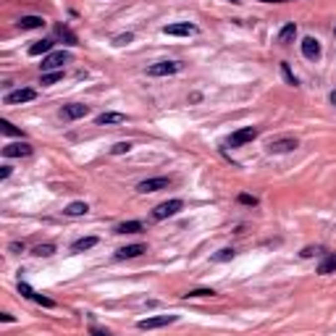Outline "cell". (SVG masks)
I'll return each mask as SVG.
<instances>
[{
	"mask_svg": "<svg viewBox=\"0 0 336 336\" xmlns=\"http://www.w3.org/2000/svg\"><path fill=\"white\" fill-rule=\"evenodd\" d=\"M71 61V53H66V50H53V53H48L42 58V71H61L63 69V63H69Z\"/></svg>",
	"mask_w": 336,
	"mask_h": 336,
	"instance_id": "6da1fadb",
	"label": "cell"
},
{
	"mask_svg": "<svg viewBox=\"0 0 336 336\" xmlns=\"http://www.w3.org/2000/svg\"><path fill=\"white\" fill-rule=\"evenodd\" d=\"M184 210V202L181 200H168V202H161L158 208H153V218L155 221H166V218H173L176 213Z\"/></svg>",
	"mask_w": 336,
	"mask_h": 336,
	"instance_id": "7a4b0ae2",
	"label": "cell"
},
{
	"mask_svg": "<svg viewBox=\"0 0 336 336\" xmlns=\"http://www.w3.org/2000/svg\"><path fill=\"white\" fill-rule=\"evenodd\" d=\"M171 186V179L168 176H155V179H145L137 184V192L139 194H153V192H161V189H168Z\"/></svg>",
	"mask_w": 336,
	"mask_h": 336,
	"instance_id": "3957f363",
	"label": "cell"
},
{
	"mask_svg": "<svg viewBox=\"0 0 336 336\" xmlns=\"http://www.w3.org/2000/svg\"><path fill=\"white\" fill-rule=\"evenodd\" d=\"M179 321V315H153V318H142L137 323V329L150 331V329H163V326H171Z\"/></svg>",
	"mask_w": 336,
	"mask_h": 336,
	"instance_id": "277c9868",
	"label": "cell"
},
{
	"mask_svg": "<svg viewBox=\"0 0 336 336\" xmlns=\"http://www.w3.org/2000/svg\"><path fill=\"white\" fill-rule=\"evenodd\" d=\"M300 147L294 137H281V139H273V142H268V153L270 155H284V153H292Z\"/></svg>",
	"mask_w": 336,
	"mask_h": 336,
	"instance_id": "5b68a950",
	"label": "cell"
},
{
	"mask_svg": "<svg viewBox=\"0 0 336 336\" xmlns=\"http://www.w3.org/2000/svg\"><path fill=\"white\" fill-rule=\"evenodd\" d=\"M84 116H89V105H84V102H69V105L61 108L63 121H77V118H84Z\"/></svg>",
	"mask_w": 336,
	"mask_h": 336,
	"instance_id": "8992f818",
	"label": "cell"
},
{
	"mask_svg": "<svg viewBox=\"0 0 336 336\" xmlns=\"http://www.w3.org/2000/svg\"><path fill=\"white\" fill-rule=\"evenodd\" d=\"M181 69L179 61H161V63H153L150 69H147V77H171Z\"/></svg>",
	"mask_w": 336,
	"mask_h": 336,
	"instance_id": "52a82bcc",
	"label": "cell"
},
{
	"mask_svg": "<svg viewBox=\"0 0 336 336\" xmlns=\"http://www.w3.org/2000/svg\"><path fill=\"white\" fill-rule=\"evenodd\" d=\"M255 137H257V129H255V126H245V129H239V132L231 134V137L226 139V145H229V147H242V145L252 142Z\"/></svg>",
	"mask_w": 336,
	"mask_h": 336,
	"instance_id": "ba28073f",
	"label": "cell"
},
{
	"mask_svg": "<svg viewBox=\"0 0 336 336\" xmlns=\"http://www.w3.org/2000/svg\"><path fill=\"white\" fill-rule=\"evenodd\" d=\"M37 97V92L32 87H24V89H13V92H8V95L3 97L5 105H18V102H32Z\"/></svg>",
	"mask_w": 336,
	"mask_h": 336,
	"instance_id": "9c48e42d",
	"label": "cell"
},
{
	"mask_svg": "<svg viewBox=\"0 0 336 336\" xmlns=\"http://www.w3.org/2000/svg\"><path fill=\"white\" fill-rule=\"evenodd\" d=\"M197 32V26L194 24H189V21H181V24H168V26H163V34H168V37H189V34H194Z\"/></svg>",
	"mask_w": 336,
	"mask_h": 336,
	"instance_id": "30bf717a",
	"label": "cell"
},
{
	"mask_svg": "<svg viewBox=\"0 0 336 336\" xmlns=\"http://www.w3.org/2000/svg\"><path fill=\"white\" fill-rule=\"evenodd\" d=\"M34 153V147L29 142H13V145H5L3 147V155L5 158H26V155H32Z\"/></svg>",
	"mask_w": 336,
	"mask_h": 336,
	"instance_id": "8fae6325",
	"label": "cell"
},
{
	"mask_svg": "<svg viewBox=\"0 0 336 336\" xmlns=\"http://www.w3.org/2000/svg\"><path fill=\"white\" fill-rule=\"evenodd\" d=\"M302 55L307 61H318L321 58V42L315 37H305L302 40Z\"/></svg>",
	"mask_w": 336,
	"mask_h": 336,
	"instance_id": "7c38bea8",
	"label": "cell"
},
{
	"mask_svg": "<svg viewBox=\"0 0 336 336\" xmlns=\"http://www.w3.org/2000/svg\"><path fill=\"white\" fill-rule=\"evenodd\" d=\"M142 252H147L145 245H126V247L116 250V257H118V260H132V257H139Z\"/></svg>",
	"mask_w": 336,
	"mask_h": 336,
	"instance_id": "4fadbf2b",
	"label": "cell"
},
{
	"mask_svg": "<svg viewBox=\"0 0 336 336\" xmlns=\"http://www.w3.org/2000/svg\"><path fill=\"white\" fill-rule=\"evenodd\" d=\"M95 121H97V126H113V124H124L126 113H113V110H108V113H100Z\"/></svg>",
	"mask_w": 336,
	"mask_h": 336,
	"instance_id": "5bb4252c",
	"label": "cell"
},
{
	"mask_svg": "<svg viewBox=\"0 0 336 336\" xmlns=\"http://www.w3.org/2000/svg\"><path fill=\"white\" fill-rule=\"evenodd\" d=\"M16 26L18 29H42L45 26V18L42 16H21L16 21Z\"/></svg>",
	"mask_w": 336,
	"mask_h": 336,
	"instance_id": "9a60e30c",
	"label": "cell"
},
{
	"mask_svg": "<svg viewBox=\"0 0 336 336\" xmlns=\"http://www.w3.org/2000/svg\"><path fill=\"white\" fill-rule=\"evenodd\" d=\"M318 273H321V276L336 273V252H331V255H326V257H323V263L318 265Z\"/></svg>",
	"mask_w": 336,
	"mask_h": 336,
	"instance_id": "2e32d148",
	"label": "cell"
},
{
	"mask_svg": "<svg viewBox=\"0 0 336 336\" xmlns=\"http://www.w3.org/2000/svg\"><path fill=\"white\" fill-rule=\"evenodd\" d=\"M142 231V223L139 221H124L116 226V234H139Z\"/></svg>",
	"mask_w": 336,
	"mask_h": 336,
	"instance_id": "e0dca14e",
	"label": "cell"
},
{
	"mask_svg": "<svg viewBox=\"0 0 336 336\" xmlns=\"http://www.w3.org/2000/svg\"><path fill=\"white\" fill-rule=\"evenodd\" d=\"M87 210H89V205L79 200V202H71V205H66V210H63V213H66L69 218H77V216H84Z\"/></svg>",
	"mask_w": 336,
	"mask_h": 336,
	"instance_id": "ac0fdd59",
	"label": "cell"
},
{
	"mask_svg": "<svg viewBox=\"0 0 336 336\" xmlns=\"http://www.w3.org/2000/svg\"><path fill=\"white\" fill-rule=\"evenodd\" d=\"M53 53V40H40L29 48V55H48Z\"/></svg>",
	"mask_w": 336,
	"mask_h": 336,
	"instance_id": "d6986e66",
	"label": "cell"
},
{
	"mask_svg": "<svg viewBox=\"0 0 336 336\" xmlns=\"http://www.w3.org/2000/svg\"><path fill=\"white\" fill-rule=\"evenodd\" d=\"M95 245H97V237H82V239H77L71 245V250L74 252H84V250H92Z\"/></svg>",
	"mask_w": 336,
	"mask_h": 336,
	"instance_id": "ffe728a7",
	"label": "cell"
},
{
	"mask_svg": "<svg viewBox=\"0 0 336 336\" xmlns=\"http://www.w3.org/2000/svg\"><path fill=\"white\" fill-rule=\"evenodd\" d=\"M294 37H297V24H286L284 29L278 32V42H281V45H289Z\"/></svg>",
	"mask_w": 336,
	"mask_h": 336,
	"instance_id": "44dd1931",
	"label": "cell"
},
{
	"mask_svg": "<svg viewBox=\"0 0 336 336\" xmlns=\"http://www.w3.org/2000/svg\"><path fill=\"white\" fill-rule=\"evenodd\" d=\"M61 79H63V71H45L40 77V84H42V87H50V84L61 82Z\"/></svg>",
	"mask_w": 336,
	"mask_h": 336,
	"instance_id": "7402d4cb",
	"label": "cell"
},
{
	"mask_svg": "<svg viewBox=\"0 0 336 336\" xmlns=\"http://www.w3.org/2000/svg\"><path fill=\"white\" fill-rule=\"evenodd\" d=\"M216 292L213 289H192V292L184 294V300H197V297H213Z\"/></svg>",
	"mask_w": 336,
	"mask_h": 336,
	"instance_id": "603a6c76",
	"label": "cell"
},
{
	"mask_svg": "<svg viewBox=\"0 0 336 336\" xmlns=\"http://www.w3.org/2000/svg\"><path fill=\"white\" fill-rule=\"evenodd\" d=\"M0 132H3L5 137H21V132H18L11 121H0Z\"/></svg>",
	"mask_w": 336,
	"mask_h": 336,
	"instance_id": "cb8c5ba5",
	"label": "cell"
},
{
	"mask_svg": "<svg viewBox=\"0 0 336 336\" xmlns=\"http://www.w3.org/2000/svg\"><path fill=\"white\" fill-rule=\"evenodd\" d=\"M55 34H58V37H63V40H66L69 45H77V37H74V34L66 29V26H55Z\"/></svg>",
	"mask_w": 336,
	"mask_h": 336,
	"instance_id": "d4e9b609",
	"label": "cell"
},
{
	"mask_svg": "<svg viewBox=\"0 0 336 336\" xmlns=\"http://www.w3.org/2000/svg\"><path fill=\"white\" fill-rule=\"evenodd\" d=\"M53 252H55L53 245H40V247H34V255H37V257H50Z\"/></svg>",
	"mask_w": 336,
	"mask_h": 336,
	"instance_id": "484cf974",
	"label": "cell"
},
{
	"mask_svg": "<svg viewBox=\"0 0 336 336\" xmlns=\"http://www.w3.org/2000/svg\"><path fill=\"white\" fill-rule=\"evenodd\" d=\"M18 294H21V297H26V300H34V289L29 286V284H24V281H18Z\"/></svg>",
	"mask_w": 336,
	"mask_h": 336,
	"instance_id": "4316f807",
	"label": "cell"
},
{
	"mask_svg": "<svg viewBox=\"0 0 336 336\" xmlns=\"http://www.w3.org/2000/svg\"><path fill=\"white\" fill-rule=\"evenodd\" d=\"M281 74H284L286 84H292V87H297V77L292 74V69H289V63H281Z\"/></svg>",
	"mask_w": 336,
	"mask_h": 336,
	"instance_id": "83f0119b",
	"label": "cell"
},
{
	"mask_svg": "<svg viewBox=\"0 0 336 336\" xmlns=\"http://www.w3.org/2000/svg\"><path fill=\"white\" fill-rule=\"evenodd\" d=\"M129 150H132V142H116L113 147H110V153H113V155H124Z\"/></svg>",
	"mask_w": 336,
	"mask_h": 336,
	"instance_id": "f1b7e54d",
	"label": "cell"
},
{
	"mask_svg": "<svg viewBox=\"0 0 336 336\" xmlns=\"http://www.w3.org/2000/svg\"><path fill=\"white\" fill-rule=\"evenodd\" d=\"M231 257H234V250H231V247H226V250H221L218 255L213 257V260H218V263H223V260H231Z\"/></svg>",
	"mask_w": 336,
	"mask_h": 336,
	"instance_id": "f546056e",
	"label": "cell"
},
{
	"mask_svg": "<svg viewBox=\"0 0 336 336\" xmlns=\"http://www.w3.org/2000/svg\"><path fill=\"white\" fill-rule=\"evenodd\" d=\"M239 202H242V205H250V208H255V205H257V197H252V194H239Z\"/></svg>",
	"mask_w": 336,
	"mask_h": 336,
	"instance_id": "4dcf8cb0",
	"label": "cell"
},
{
	"mask_svg": "<svg viewBox=\"0 0 336 336\" xmlns=\"http://www.w3.org/2000/svg\"><path fill=\"white\" fill-rule=\"evenodd\" d=\"M34 302L37 305H42V307H55L53 300H48V297H42V294H34Z\"/></svg>",
	"mask_w": 336,
	"mask_h": 336,
	"instance_id": "1f68e13d",
	"label": "cell"
},
{
	"mask_svg": "<svg viewBox=\"0 0 336 336\" xmlns=\"http://www.w3.org/2000/svg\"><path fill=\"white\" fill-rule=\"evenodd\" d=\"M132 40H134V34H129V32H126V34H118L113 42H116V45H129Z\"/></svg>",
	"mask_w": 336,
	"mask_h": 336,
	"instance_id": "d6a6232c",
	"label": "cell"
},
{
	"mask_svg": "<svg viewBox=\"0 0 336 336\" xmlns=\"http://www.w3.org/2000/svg\"><path fill=\"white\" fill-rule=\"evenodd\" d=\"M318 252H321V247H305L300 255H302V257H313V255H318Z\"/></svg>",
	"mask_w": 336,
	"mask_h": 336,
	"instance_id": "836d02e7",
	"label": "cell"
},
{
	"mask_svg": "<svg viewBox=\"0 0 336 336\" xmlns=\"http://www.w3.org/2000/svg\"><path fill=\"white\" fill-rule=\"evenodd\" d=\"M8 250H11V252H24V242H11Z\"/></svg>",
	"mask_w": 336,
	"mask_h": 336,
	"instance_id": "e575fe53",
	"label": "cell"
},
{
	"mask_svg": "<svg viewBox=\"0 0 336 336\" xmlns=\"http://www.w3.org/2000/svg\"><path fill=\"white\" fill-rule=\"evenodd\" d=\"M11 176V166H0V179H8Z\"/></svg>",
	"mask_w": 336,
	"mask_h": 336,
	"instance_id": "d590c367",
	"label": "cell"
},
{
	"mask_svg": "<svg viewBox=\"0 0 336 336\" xmlns=\"http://www.w3.org/2000/svg\"><path fill=\"white\" fill-rule=\"evenodd\" d=\"M0 321H3V323H13V315H8V313H3V315H0Z\"/></svg>",
	"mask_w": 336,
	"mask_h": 336,
	"instance_id": "8d00e7d4",
	"label": "cell"
},
{
	"mask_svg": "<svg viewBox=\"0 0 336 336\" xmlns=\"http://www.w3.org/2000/svg\"><path fill=\"white\" fill-rule=\"evenodd\" d=\"M260 3H292V0H260Z\"/></svg>",
	"mask_w": 336,
	"mask_h": 336,
	"instance_id": "74e56055",
	"label": "cell"
},
{
	"mask_svg": "<svg viewBox=\"0 0 336 336\" xmlns=\"http://www.w3.org/2000/svg\"><path fill=\"white\" fill-rule=\"evenodd\" d=\"M329 97H331V102L336 105V89H331V95H329Z\"/></svg>",
	"mask_w": 336,
	"mask_h": 336,
	"instance_id": "f35d334b",
	"label": "cell"
},
{
	"mask_svg": "<svg viewBox=\"0 0 336 336\" xmlns=\"http://www.w3.org/2000/svg\"><path fill=\"white\" fill-rule=\"evenodd\" d=\"M229 3H237V5H239V3H242V0H229Z\"/></svg>",
	"mask_w": 336,
	"mask_h": 336,
	"instance_id": "ab89813d",
	"label": "cell"
},
{
	"mask_svg": "<svg viewBox=\"0 0 336 336\" xmlns=\"http://www.w3.org/2000/svg\"><path fill=\"white\" fill-rule=\"evenodd\" d=\"M334 32H336V29H334Z\"/></svg>",
	"mask_w": 336,
	"mask_h": 336,
	"instance_id": "60d3db41",
	"label": "cell"
}]
</instances>
